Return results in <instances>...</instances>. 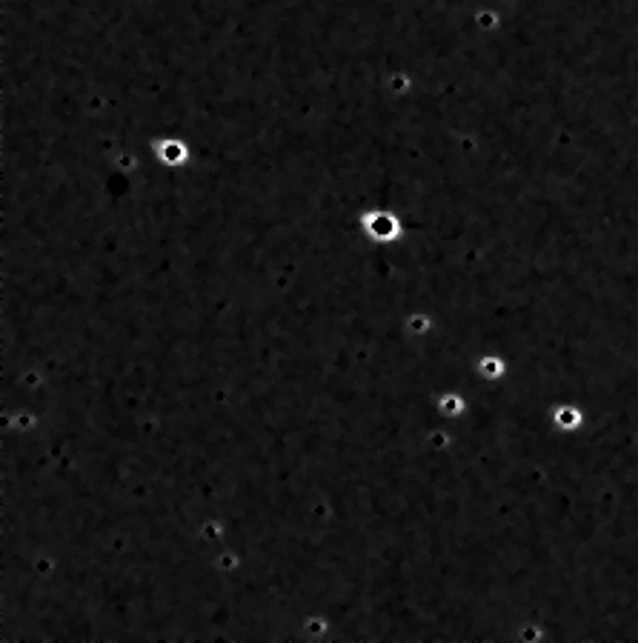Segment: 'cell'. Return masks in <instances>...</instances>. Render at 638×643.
Instances as JSON below:
<instances>
[{
	"instance_id": "cell-3",
	"label": "cell",
	"mask_w": 638,
	"mask_h": 643,
	"mask_svg": "<svg viewBox=\"0 0 638 643\" xmlns=\"http://www.w3.org/2000/svg\"><path fill=\"white\" fill-rule=\"evenodd\" d=\"M435 409L444 415V418H461L464 415V400H461V395H456V392H444V395H438L435 397Z\"/></svg>"
},
{
	"instance_id": "cell-4",
	"label": "cell",
	"mask_w": 638,
	"mask_h": 643,
	"mask_svg": "<svg viewBox=\"0 0 638 643\" xmlns=\"http://www.w3.org/2000/svg\"><path fill=\"white\" fill-rule=\"evenodd\" d=\"M504 372H507V366H504L501 358H481L478 360V374H484V378H490V381L501 378Z\"/></svg>"
},
{
	"instance_id": "cell-2",
	"label": "cell",
	"mask_w": 638,
	"mask_h": 643,
	"mask_svg": "<svg viewBox=\"0 0 638 643\" xmlns=\"http://www.w3.org/2000/svg\"><path fill=\"white\" fill-rule=\"evenodd\" d=\"M552 418H555V426L561 429V432H575V429L584 423V415L575 406H558Z\"/></svg>"
},
{
	"instance_id": "cell-1",
	"label": "cell",
	"mask_w": 638,
	"mask_h": 643,
	"mask_svg": "<svg viewBox=\"0 0 638 643\" xmlns=\"http://www.w3.org/2000/svg\"><path fill=\"white\" fill-rule=\"evenodd\" d=\"M358 229H361V237L366 244L378 246V249H387L392 244L404 237V221L401 214L395 209H387V206H372L366 209L361 218H358Z\"/></svg>"
}]
</instances>
